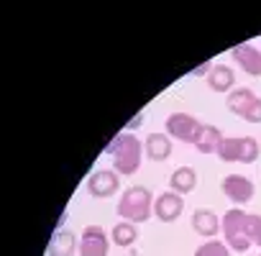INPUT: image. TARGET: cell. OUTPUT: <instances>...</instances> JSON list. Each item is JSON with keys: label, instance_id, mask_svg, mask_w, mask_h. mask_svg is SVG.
<instances>
[{"label": "cell", "instance_id": "cell-5", "mask_svg": "<svg viewBox=\"0 0 261 256\" xmlns=\"http://www.w3.org/2000/svg\"><path fill=\"white\" fill-rule=\"evenodd\" d=\"M118 187H120V174L115 169H97L87 180V192L97 200H105V197L115 195Z\"/></svg>", "mask_w": 261, "mask_h": 256}, {"label": "cell", "instance_id": "cell-10", "mask_svg": "<svg viewBox=\"0 0 261 256\" xmlns=\"http://www.w3.org/2000/svg\"><path fill=\"white\" fill-rule=\"evenodd\" d=\"M77 243L80 241L69 228H59V231H54V236L46 246V253L49 256H72L77 251Z\"/></svg>", "mask_w": 261, "mask_h": 256}, {"label": "cell", "instance_id": "cell-15", "mask_svg": "<svg viewBox=\"0 0 261 256\" xmlns=\"http://www.w3.org/2000/svg\"><path fill=\"white\" fill-rule=\"evenodd\" d=\"M223 139H225V136L220 134V128H215V125H202L200 134H197V141H195V149H197L200 154H215Z\"/></svg>", "mask_w": 261, "mask_h": 256}, {"label": "cell", "instance_id": "cell-8", "mask_svg": "<svg viewBox=\"0 0 261 256\" xmlns=\"http://www.w3.org/2000/svg\"><path fill=\"white\" fill-rule=\"evenodd\" d=\"M182 210H185V200H182V195H177V192H172V190L162 192V195L154 200V215H156L162 223H174V220L182 215Z\"/></svg>", "mask_w": 261, "mask_h": 256}, {"label": "cell", "instance_id": "cell-18", "mask_svg": "<svg viewBox=\"0 0 261 256\" xmlns=\"http://www.w3.org/2000/svg\"><path fill=\"white\" fill-rule=\"evenodd\" d=\"M215 154H218L223 162H238V157H241V136H238V139H230V136L223 139Z\"/></svg>", "mask_w": 261, "mask_h": 256}, {"label": "cell", "instance_id": "cell-6", "mask_svg": "<svg viewBox=\"0 0 261 256\" xmlns=\"http://www.w3.org/2000/svg\"><path fill=\"white\" fill-rule=\"evenodd\" d=\"M108 236L100 225H87L80 238V256H108Z\"/></svg>", "mask_w": 261, "mask_h": 256}, {"label": "cell", "instance_id": "cell-19", "mask_svg": "<svg viewBox=\"0 0 261 256\" xmlns=\"http://www.w3.org/2000/svg\"><path fill=\"white\" fill-rule=\"evenodd\" d=\"M258 154H261L258 141L251 139V136H241V157H238V162L241 164H253L258 159Z\"/></svg>", "mask_w": 261, "mask_h": 256}, {"label": "cell", "instance_id": "cell-11", "mask_svg": "<svg viewBox=\"0 0 261 256\" xmlns=\"http://www.w3.org/2000/svg\"><path fill=\"white\" fill-rule=\"evenodd\" d=\"M192 228H195V233H200L205 238H213L218 231H223L220 218L213 210H195L192 213Z\"/></svg>", "mask_w": 261, "mask_h": 256}, {"label": "cell", "instance_id": "cell-13", "mask_svg": "<svg viewBox=\"0 0 261 256\" xmlns=\"http://www.w3.org/2000/svg\"><path fill=\"white\" fill-rule=\"evenodd\" d=\"M169 187H172V192H177V195L192 192V190L197 187V172H195L192 167H179V169H174L172 177H169Z\"/></svg>", "mask_w": 261, "mask_h": 256}, {"label": "cell", "instance_id": "cell-9", "mask_svg": "<svg viewBox=\"0 0 261 256\" xmlns=\"http://www.w3.org/2000/svg\"><path fill=\"white\" fill-rule=\"evenodd\" d=\"M233 59L241 64V69L251 77H261V52L251 44H238L233 49Z\"/></svg>", "mask_w": 261, "mask_h": 256}, {"label": "cell", "instance_id": "cell-20", "mask_svg": "<svg viewBox=\"0 0 261 256\" xmlns=\"http://www.w3.org/2000/svg\"><path fill=\"white\" fill-rule=\"evenodd\" d=\"M195 256H230V248L223 241H207L195 251Z\"/></svg>", "mask_w": 261, "mask_h": 256}, {"label": "cell", "instance_id": "cell-21", "mask_svg": "<svg viewBox=\"0 0 261 256\" xmlns=\"http://www.w3.org/2000/svg\"><path fill=\"white\" fill-rule=\"evenodd\" d=\"M251 243L261 246V215H248V228H246Z\"/></svg>", "mask_w": 261, "mask_h": 256}, {"label": "cell", "instance_id": "cell-22", "mask_svg": "<svg viewBox=\"0 0 261 256\" xmlns=\"http://www.w3.org/2000/svg\"><path fill=\"white\" fill-rule=\"evenodd\" d=\"M243 120H248V123H261V97H256V100L251 103V108L246 110Z\"/></svg>", "mask_w": 261, "mask_h": 256}, {"label": "cell", "instance_id": "cell-12", "mask_svg": "<svg viewBox=\"0 0 261 256\" xmlns=\"http://www.w3.org/2000/svg\"><path fill=\"white\" fill-rule=\"evenodd\" d=\"M144 151L151 162H164L172 154V141L167 134H149V139L144 141Z\"/></svg>", "mask_w": 261, "mask_h": 256}, {"label": "cell", "instance_id": "cell-1", "mask_svg": "<svg viewBox=\"0 0 261 256\" xmlns=\"http://www.w3.org/2000/svg\"><path fill=\"white\" fill-rule=\"evenodd\" d=\"M105 154L113 157V169L118 174H134L139 167H141V154H144V144L130 136L128 131L118 134L108 146H105Z\"/></svg>", "mask_w": 261, "mask_h": 256}, {"label": "cell", "instance_id": "cell-4", "mask_svg": "<svg viewBox=\"0 0 261 256\" xmlns=\"http://www.w3.org/2000/svg\"><path fill=\"white\" fill-rule=\"evenodd\" d=\"M200 128H202V123L195 115H190V113H172L167 118V134L172 139L185 141V144H195L197 141Z\"/></svg>", "mask_w": 261, "mask_h": 256}, {"label": "cell", "instance_id": "cell-23", "mask_svg": "<svg viewBox=\"0 0 261 256\" xmlns=\"http://www.w3.org/2000/svg\"><path fill=\"white\" fill-rule=\"evenodd\" d=\"M141 120H144V113H139V115H136L134 120H130L125 128H128V131H134V128H139V125H141Z\"/></svg>", "mask_w": 261, "mask_h": 256}, {"label": "cell", "instance_id": "cell-17", "mask_svg": "<svg viewBox=\"0 0 261 256\" xmlns=\"http://www.w3.org/2000/svg\"><path fill=\"white\" fill-rule=\"evenodd\" d=\"M110 238H113V243H115V246L128 248V246H134V243H136V238H139V228H136V223L120 220V223H115V225H113Z\"/></svg>", "mask_w": 261, "mask_h": 256}, {"label": "cell", "instance_id": "cell-24", "mask_svg": "<svg viewBox=\"0 0 261 256\" xmlns=\"http://www.w3.org/2000/svg\"><path fill=\"white\" fill-rule=\"evenodd\" d=\"M210 69H213L210 64H200V67H197V69H195L192 74H210Z\"/></svg>", "mask_w": 261, "mask_h": 256}, {"label": "cell", "instance_id": "cell-16", "mask_svg": "<svg viewBox=\"0 0 261 256\" xmlns=\"http://www.w3.org/2000/svg\"><path fill=\"white\" fill-rule=\"evenodd\" d=\"M253 100H256V95H253L248 87H236V90L230 92V97L225 100V105H228V110H230V113H236V115H241V118H243Z\"/></svg>", "mask_w": 261, "mask_h": 256}, {"label": "cell", "instance_id": "cell-3", "mask_svg": "<svg viewBox=\"0 0 261 256\" xmlns=\"http://www.w3.org/2000/svg\"><path fill=\"white\" fill-rule=\"evenodd\" d=\"M220 225H223V236H225V246L236 253H243L251 248V238L246 233L248 228V213H243L241 208H233L228 210L223 218H220Z\"/></svg>", "mask_w": 261, "mask_h": 256}, {"label": "cell", "instance_id": "cell-7", "mask_svg": "<svg viewBox=\"0 0 261 256\" xmlns=\"http://www.w3.org/2000/svg\"><path fill=\"white\" fill-rule=\"evenodd\" d=\"M220 187H223V195L228 200L238 202V205L248 202L253 197V192H256L253 182L248 177H243V174H228V177H223V185Z\"/></svg>", "mask_w": 261, "mask_h": 256}, {"label": "cell", "instance_id": "cell-14", "mask_svg": "<svg viewBox=\"0 0 261 256\" xmlns=\"http://www.w3.org/2000/svg\"><path fill=\"white\" fill-rule=\"evenodd\" d=\"M207 85H210L213 92H228L236 85V74L228 64H215L207 74Z\"/></svg>", "mask_w": 261, "mask_h": 256}, {"label": "cell", "instance_id": "cell-2", "mask_svg": "<svg viewBox=\"0 0 261 256\" xmlns=\"http://www.w3.org/2000/svg\"><path fill=\"white\" fill-rule=\"evenodd\" d=\"M154 213V195L144 185L128 187L118 200V215L128 223H144Z\"/></svg>", "mask_w": 261, "mask_h": 256}]
</instances>
